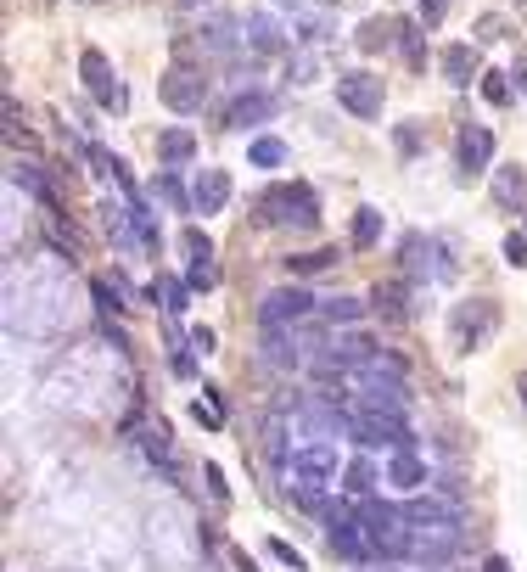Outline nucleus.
Here are the masks:
<instances>
[{
  "label": "nucleus",
  "instance_id": "obj_1",
  "mask_svg": "<svg viewBox=\"0 0 527 572\" xmlns=\"http://www.w3.org/2000/svg\"><path fill=\"white\" fill-rule=\"evenodd\" d=\"M359 528L371 539V556H410L415 522H410V511H399L393 500H365L359 505Z\"/></svg>",
  "mask_w": 527,
  "mask_h": 572
},
{
  "label": "nucleus",
  "instance_id": "obj_2",
  "mask_svg": "<svg viewBox=\"0 0 527 572\" xmlns=\"http://www.w3.org/2000/svg\"><path fill=\"white\" fill-rule=\"evenodd\" d=\"M286 472L298 477V494H303V500H320L331 483H342L337 444H331V438H309L303 449H292V466H286Z\"/></svg>",
  "mask_w": 527,
  "mask_h": 572
},
{
  "label": "nucleus",
  "instance_id": "obj_3",
  "mask_svg": "<svg viewBox=\"0 0 527 572\" xmlns=\"http://www.w3.org/2000/svg\"><path fill=\"white\" fill-rule=\"evenodd\" d=\"M348 438H359L365 449H410V421L399 410H376V404H348Z\"/></svg>",
  "mask_w": 527,
  "mask_h": 572
},
{
  "label": "nucleus",
  "instance_id": "obj_4",
  "mask_svg": "<svg viewBox=\"0 0 527 572\" xmlns=\"http://www.w3.org/2000/svg\"><path fill=\"white\" fill-rule=\"evenodd\" d=\"M320 303H314L309 286H275V292H264V303H258V320H264V331H292L298 320H309Z\"/></svg>",
  "mask_w": 527,
  "mask_h": 572
},
{
  "label": "nucleus",
  "instance_id": "obj_5",
  "mask_svg": "<svg viewBox=\"0 0 527 572\" xmlns=\"http://www.w3.org/2000/svg\"><path fill=\"white\" fill-rule=\"evenodd\" d=\"M264 219L309 230V225H320V202H314L309 186H275V191H264Z\"/></svg>",
  "mask_w": 527,
  "mask_h": 572
},
{
  "label": "nucleus",
  "instance_id": "obj_6",
  "mask_svg": "<svg viewBox=\"0 0 527 572\" xmlns=\"http://www.w3.org/2000/svg\"><path fill=\"white\" fill-rule=\"evenodd\" d=\"M337 101H342V107H348L354 118L376 124V118H382V101H387V90H382V73H365V68H354V73H337Z\"/></svg>",
  "mask_w": 527,
  "mask_h": 572
},
{
  "label": "nucleus",
  "instance_id": "obj_7",
  "mask_svg": "<svg viewBox=\"0 0 527 572\" xmlns=\"http://www.w3.org/2000/svg\"><path fill=\"white\" fill-rule=\"evenodd\" d=\"M79 79H85V90L107 107V113H124V107H129L124 85L113 79V62L101 57V51H79Z\"/></svg>",
  "mask_w": 527,
  "mask_h": 572
},
{
  "label": "nucleus",
  "instance_id": "obj_8",
  "mask_svg": "<svg viewBox=\"0 0 527 572\" xmlns=\"http://www.w3.org/2000/svg\"><path fill=\"white\" fill-rule=\"evenodd\" d=\"M157 96L169 101L174 113H202V101H208V79L197 68H169L157 79Z\"/></svg>",
  "mask_w": 527,
  "mask_h": 572
},
{
  "label": "nucleus",
  "instance_id": "obj_9",
  "mask_svg": "<svg viewBox=\"0 0 527 572\" xmlns=\"http://www.w3.org/2000/svg\"><path fill=\"white\" fill-rule=\"evenodd\" d=\"M376 354H382V348H376L371 331L348 326V331H331V337H326V359L337 365V371H342V365H354V371H359V365H371Z\"/></svg>",
  "mask_w": 527,
  "mask_h": 572
},
{
  "label": "nucleus",
  "instance_id": "obj_10",
  "mask_svg": "<svg viewBox=\"0 0 527 572\" xmlns=\"http://www.w3.org/2000/svg\"><path fill=\"white\" fill-rule=\"evenodd\" d=\"M494 303L477 298V303H460L455 309V348H483L488 343V331H494Z\"/></svg>",
  "mask_w": 527,
  "mask_h": 572
},
{
  "label": "nucleus",
  "instance_id": "obj_11",
  "mask_svg": "<svg viewBox=\"0 0 527 572\" xmlns=\"http://www.w3.org/2000/svg\"><path fill=\"white\" fill-rule=\"evenodd\" d=\"M455 544H460V516H455V522H421L415 539H410V556L443 561V556H455Z\"/></svg>",
  "mask_w": 527,
  "mask_h": 572
},
{
  "label": "nucleus",
  "instance_id": "obj_12",
  "mask_svg": "<svg viewBox=\"0 0 527 572\" xmlns=\"http://www.w3.org/2000/svg\"><path fill=\"white\" fill-rule=\"evenodd\" d=\"M230 191H236V186H230L225 169H202L197 186H191V202H197V214L208 219V214H225V208H230Z\"/></svg>",
  "mask_w": 527,
  "mask_h": 572
},
{
  "label": "nucleus",
  "instance_id": "obj_13",
  "mask_svg": "<svg viewBox=\"0 0 527 572\" xmlns=\"http://www.w3.org/2000/svg\"><path fill=\"white\" fill-rule=\"evenodd\" d=\"M387 483H393V488H399V494H415V488H427V460H421V455H415V449H393V455H387Z\"/></svg>",
  "mask_w": 527,
  "mask_h": 572
},
{
  "label": "nucleus",
  "instance_id": "obj_14",
  "mask_svg": "<svg viewBox=\"0 0 527 572\" xmlns=\"http://www.w3.org/2000/svg\"><path fill=\"white\" fill-rule=\"evenodd\" d=\"M494 169V135H488L483 124L477 129H460V174H488Z\"/></svg>",
  "mask_w": 527,
  "mask_h": 572
},
{
  "label": "nucleus",
  "instance_id": "obj_15",
  "mask_svg": "<svg viewBox=\"0 0 527 572\" xmlns=\"http://www.w3.org/2000/svg\"><path fill=\"white\" fill-rule=\"evenodd\" d=\"M275 118V96H264V90H247V96L230 101V129H258V124H270Z\"/></svg>",
  "mask_w": 527,
  "mask_h": 572
},
{
  "label": "nucleus",
  "instance_id": "obj_16",
  "mask_svg": "<svg viewBox=\"0 0 527 572\" xmlns=\"http://www.w3.org/2000/svg\"><path fill=\"white\" fill-rule=\"evenodd\" d=\"M438 62H443V79H449V85H460V90H466V85H471V73H477V51H471L466 40L443 45Z\"/></svg>",
  "mask_w": 527,
  "mask_h": 572
},
{
  "label": "nucleus",
  "instance_id": "obj_17",
  "mask_svg": "<svg viewBox=\"0 0 527 572\" xmlns=\"http://www.w3.org/2000/svg\"><path fill=\"white\" fill-rule=\"evenodd\" d=\"M342 488L354 494V500H376V460L371 455H354L342 466Z\"/></svg>",
  "mask_w": 527,
  "mask_h": 572
},
{
  "label": "nucleus",
  "instance_id": "obj_18",
  "mask_svg": "<svg viewBox=\"0 0 527 572\" xmlns=\"http://www.w3.org/2000/svg\"><path fill=\"white\" fill-rule=\"evenodd\" d=\"M264 359H270L275 371H298L303 354H298V343H292V331H264Z\"/></svg>",
  "mask_w": 527,
  "mask_h": 572
},
{
  "label": "nucleus",
  "instance_id": "obj_19",
  "mask_svg": "<svg viewBox=\"0 0 527 572\" xmlns=\"http://www.w3.org/2000/svg\"><path fill=\"white\" fill-rule=\"evenodd\" d=\"M157 158L163 163H191L197 158V135H191V129H163V135H157Z\"/></svg>",
  "mask_w": 527,
  "mask_h": 572
},
{
  "label": "nucleus",
  "instance_id": "obj_20",
  "mask_svg": "<svg viewBox=\"0 0 527 572\" xmlns=\"http://www.w3.org/2000/svg\"><path fill=\"white\" fill-rule=\"evenodd\" d=\"M286 158H292V146H286L281 135H258V141L247 146V163H253V169H281Z\"/></svg>",
  "mask_w": 527,
  "mask_h": 572
},
{
  "label": "nucleus",
  "instance_id": "obj_21",
  "mask_svg": "<svg viewBox=\"0 0 527 572\" xmlns=\"http://www.w3.org/2000/svg\"><path fill=\"white\" fill-rule=\"evenodd\" d=\"M399 34H404V23H393V17H371V23L359 29V51H387Z\"/></svg>",
  "mask_w": 527,
  "mask_h": 572
},
{
  "label": "nucleus",
  "instance_id": "obj_22",
  "mask_svg": "<svg viewBox=\"0 0 527 572\" xmlns=\"http://www.w3.org/2000/svg\"><path fill=\"white\" fill-rule=\"evenodd\" d=\"M494 197L511 208V202H522L527 197V174L516 169V163H505V169H494Z\"/></svg>",
  "mask_w": 527,
  "mask_h": 572
},
{
  "label": "nucleus",
  "instance_id": "obj_23",
  "mask_svg": "<svg viewBox=\"0 0 527 572\" xmlns=\"http://www.w3.org/2000/svg\"><path fill=\"white\" fill-rule=\"evenodd\" d=\"M242 40H253L258 51H281V45H286V34L275 29L270 17H247V29H242Z\"/></svg>",
  "mask_w": 527,
  "mask_h": 572
},
{
  "label": "nucleus",
  "instance_id": "obj_24",
  "mask_svg": "<svg viewBox=\"0 0 527 572\" xmlns=\"http://www.w3.org/2000/svg\"><path fill=\"white\" fill-rule=\"evenodd\" d=\"M382 242V208H359L354 214V247L365 253V247Z\"/></svg>",
  "mask_w": 527,
  "mask_h": 572
},
{
  "label": "nucleus",
  "instance_id": "obj_25",
  "mask_svg": "<svg viewBox=\"0 0 527 572\" xmlns=\"http://www.w3.org/2000/svg\"><path fill=\"white\" fill-rule=\"evenodd\" d=\"M152 298H163V309H169V315H180V309L191 303V286L174 281V275H163V281H152Z\"/></svg>",
  "mask_w": 527,
  "mask_h": 572
},
{
  "label": "nucleus",
  "instance_id": "obj_26",
  "mask_svg": "<svg viewBox=\"0 0 527 572\" xmlns=\"http://www.w3.org/2000/svg\"><path fill=\"white\" fill-rule=\"evenodd\" d=\"M286 264H292V275H320V270H331V264H337V247H314V253H292Z\"/></svg>",
  "mask_w": 527,
  "mask_h": 572
},
{
  "label": "nucleus",
  "instance_id": "obj_27",
  "mask_svg": "<svg viewBox=\"0 0 527 572\" xmlns=\"http://www.w3.org/2000/svg\"><path fill=\"white\" fill-rule=\"evenodd\" d=\"M320 315H326L331 326H354V320L365 315V298H326L320 303Z\"/></svg>",
  "mask_w": 527,
  "mask_h": 572
},
{
  "label": "nucleus",
  "instance_id": "obj_28",
  "mask_svg": "<svg viewBox=\"0 0 527 572\" xmlns=\"http://www.w3.org/2000/svg\"><path fill=\"white\" fill-rule=\"evenodd\" d=\"M152 197H163V202H174V208H186V214H197V202H191V191H180V180H174V174L152 180Z\"/></svg>",
  "mask_w": 527,
  "mask_h": 572
},
{
  "label": "nucleus",
  "instance_id": "obj_29",
  "mask_svg": "<svg viewBox=\"0 0 527 572\" xmlns=\"http://www.w3.org/2000/svg\"><path fill=\"white\" fill-rule=\"evenodd\" d=\"M371 298H376V309H382L387 320H404V315H410V303H404V292H399V286H376Z\"/></svg>",
  "mask_w": 527,
  "mask_h": 572
},
{
  "label": "nucleus",
  "instance_id": "obj_30",
  "mask_svg": "<svg viewBox=\"0 0 527 572\" xmlns=\"http://www.w3.org/2000/svg\"><path fill=\"white\" fill-rule=\"evenodd\" d=\"M477 90H483V101H494V107H511V79H505V73H483Z\"/></svg>",
  "mask_w": 527,
  "mask_h": 572
},
{
  "label": "nucleus",
  "instance_id": "obj_31",
  "mask_svg": "<svg viewBox=\"0 0 527 572\" xmlns=\"http://www.w3.org/2000/svg\"><path fill=\"white\" fill-rule=\"evenodd\" d=\"M169 427H163V421H157V427H146V455L152 460H169Z\"/></svg>",
  "mask_w": 527,
  "mask_h": 572
},
{
  "label": "nucleus",
  "instance_id": "obj_32",
  "mask_svg": "<svg viewBox=\"0 0 527 572\" xmlns=\"http://www.w3.org/2000/svg\"><path fill=\"white\" fill-rule=\"evenodd\" d=\"M12 180H17V186H29V191H34V197H40V202H51V186H45V180H40V174L29 169V163H17V169H12Z\"/></svg>",
  "mask_w": 527,
  "mask_h": 572
},
{
  "label": "nucleus",
  "instance_id": "obj_33",
  "mask_svg": "<svg viewBox=\"0 0 527 572\" xmlns=\"http://www.w3.org/2000/svg\"><path fill=\"white\" fill-rule=\"evenodd\" d=\"M499 253H505V264H511V270H527V236H516V230H511Z\"/></svg>",
  "mask_w": 527,
  "mask_h": 572
},
{
  "label": "nucleus",
  "instance_id": "obj_34",
  "mask_svg": "<svg viewBox=\"0 0 527 572\" xmlns=\"http://www.w3.org/2000/svg\"><path fill=\"white\" fill-rule=\"evenodd\" d=\"M264 550H270V556H275V561H281V567H292V572H303V556H298V550H292V544H286V539H270V544H264Z\"/></svg>",
  "mask_w": 527,
  "mask_h": 572
},
{
  "label": "nucleus",
  "instance_id": "obj_35",
  "mask_svg": "<svg viewBox=\"0 0 527 572\" xmlns=\"http://www.w3.org/2000/svg\"><path fill=\"white\" fill-rule=\"evenodd\" d=\"M202 477H208V494H214L219 505H230V488H225V472H219V466H202Z\"/></svg>",
  "mask_w": 527,
  "mask_h": 572
},
{
  "label": "nucleus",
  "instance_id": "obj_36",
  "mask_svg": "<svg viewBox=\"0 0 527 572\" xmlns=\"http://www.w3.org/2000/svg\"><path fill=\"white\" fill-rule=\"evenodd\" d=\"M399 45H404V57H410V62H421V29H410V23H404Z\"/></svg>",
  "mask_w": 527,
  "mask_h": 572
},
{
  "label": "nucleus",
  "instance_id": "obj_37",
  "mask_svg": "<svg viewBox=\"0 0 527 572\" xmlns=\"http://www.w3.org/2000/svg\"><path fill=\"white\" fill-rule=\"evenodd\" d=\"M186 343L197 348V354H214V348H219V343H214V331H208V326H197V331L186 337Z\"/></svg>",
  "mask_w": 527,
  "mask_h": 572
},
{
  "label": "nucleus",
  "instance_id": "obj_38",
  "mask_svg": "<svg viewBox=\"0 0 527 572\" xmlns=\"http://www.w3.org/2000/svg\"><path fill=\"white\" fill-rule=\"evenodd\" d=\"M421 17H427V23H438V17H443V0H421Z\"/></svg>",
  "mask_w": 527,
  "mask_h": 572
},
{
  "label": "nucleus",
  "instance_id": "obj_39",
  "mask_svg": "<svg viewBox=\"0 0 527 572\" xmlns=\"http://www.w3.org/2000/svg\"><path fill=\"white\" fill-rule=\"evenodd\" d=\"M483 572H511V561H505V556H488V561H483Z\"/></svg>",
  "mask_w": 527,
  "mask_h": 572
},
{
  "label": "nucleus",
  "instance_id": "obj_40",
  "mask_svg": "<svg viewBox=\"0 0 527 572\" xmlns=\"http://www.w3.org/2000/svg\"><path fill=\"white\" fill-rule=\"evenodd\" d=\"M516 393H522V410H527V371L516 376Z\"/></svg>",
  "mask_w": 527,
  "mask_h": 572
}]
</instances>
